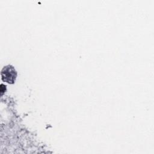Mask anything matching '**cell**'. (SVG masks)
Instances as JSON below:
<instances>
[{"label":"cell","instance_id":"cell-1","mask_svg":"<svg viewBox=\"0 0 154 154\" xmlns=\"http://www.w3.org/2000/svg\"><path fill=\"white\" fill-rule=\"evenodd\" d=\"M1 75L2 80L4 82L11 84L14 83L16 81L17 72L13 66L11 65H7L3 67L1 70Z\"/></svg>","mask_w":154,"mask_h":154}]
</instances>
